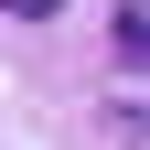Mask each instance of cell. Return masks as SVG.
<instances>
[{
  "mask_svg": "<svg viewBox=\"0 0 150 150\" xmlns=\"http://www.w3.org/2000/svg\"><path fill=\"white\" fill-rule=\"evenodd\" d=\"M107 43H118V64L139 75V0H118V22H107Z\"/></svg>",
  "mask_w": 150,
  "mask_h": 150,
  "instance_id": "6da1fadb",
  "label": "cell"
},
{
  "mask_svg": "<svg viewBox=\"0 0 150 150\" xmlns=\"http://www.w3.org/2000/svg\"><path fill=\"white\" fill-rule=\"evenodd\" d=\"M0 11H11V22H43V11H64V0H0Z\"/></svg>",
  "mask_w": 150,
  "mask_h": 150,
  "instance_id": "7a4b0ae2",
  "label": "cell"
}]
</instances>
